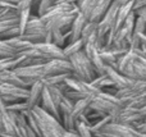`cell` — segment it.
I'll use <instances>...</instances> for the list:
<instances>
[{
    "label": "cell",
    "mask_w": 146,
    "mask_h": 137,
    "mask_svg": "<svg viewBox=\"0 0 146 137\" xmlns=\"http://www.w3.org/2000/svg\"><path fill=\"white\" fill-rule=\"evenodd\" d=\"M83 48H85V44L82 42V40H78V41H74V42L67 44L63 48V53L66 55V58L68 59L69 56L74 55V54L80 53L81 50H83Z\"/></svg>",
    "instance_id": "cell-14"
},
{
    "label": "cell",
    "mask_w": 146,
    "mask_h": 137,
    "mask_svg": "<svg viewBox=\"0 0 146 137\" xmlns=\"http://www.w3.org/2000/svg\"><path fill=\"white\" fill-rule=\"evenodd\" d=\"M58 3V0H38V7H37V15L42 17L45 15L54 5Z\"/></svg>",
    "instance_id": "cell-18"
},
{
    "label": "cell",
    "mask_w": 146,
    "mask_h": 137,
    "mask_svg": "<svg viewBox=\"0 0 146 137\" xmlns=\"http://www.w3.org/2000/svg\"><path fill=\"white\" fill-rule=\"evenodd\" d=\"M78 13L80 9L77 4L56 3L45 15L40 18L46 24L48 31H60L62 33H67L71 31L73 21Z\"/></svg>",
    "instance_id": "cell-1"
},
{
    "label": "cell",
    "mask_w": 146,
    "mask_h": 137,
    "mask_svg": "<svg viewBox=\"0 0 146 137\" xmlns=\"http://www.w3.org/2000/svg\"><path fill=\"white\" fill-rule=\"evenodd\" d=\"M8 44H9L18 54L23 53V51H26V50L32 48V44L28 42V41L22 40L21 37H15V38H12V40H8Z\"/></svg>",
    "instance_id": "cell-15"
},
{
    "label": "cell",
    "mask_w": 146,
    "mask_h": 137,
    "mask_svg": "<svg viewBox=\"0 0 146 137\" xmlns=\"http://www.w3.org/2000/svg\"><path fill=\"white\" fill-rule=\"evenodd\" d=\"M141 49L144 51H146V33L141 36Z\"/></svg>",
    "instance_id": "cell-25"
},
{
    "label": "cell",
    "mask_w": 146,
    "mask_h": 137,
    "mask_svg": "<svg viewBox=\"0 0 146 137\" xmlns=\"http://www.w3.org/2000/svg\"><path fill=\"white\" fill-rule=\"evenodd\" d=\"M0 82L1 83H8V85H13V86H18V87H23V89H30V85L22 79L15 71H4L0 72Z\"/></svg>",
    "instance_id": "cell-11"
},
{
    "label": "cell",
    "mask_w": 146,
    "mask_h": 137,
    "mask_svg": "<svg viewBox=\"0 0 146 137\" xmlns=\"http://www.w3.org/2000/svg\"><path fill=\"white\" fill-rule=\"evenodd\" d=\"M63 137H80V135L77 133V131H66Z\"/></svg>",
    "instance_id": "cell-24"
},
{
    "label": "cell",
    "mask_w": 146,
    "mask_h": 137,
    "mask_svg": "<svg viewBox=\"0 0 146 137\" xmlns=\"http://www.w3.org/2000/svg\"><path fill=\"white\" fill-rule=\"evenodd\" d=\"M133 33H140V35H145V33H146V22L142 19L141 17H139V15L136 17Z\"/></svg>",
    "instance_id": "cell-23"
},
{
    "label": "cell",
    "mask_w": 146,
    "mask_h": 137,
    "mask_svg": "<svg viewBox=\"0 0 146 137\" xmlns=\"http://www.w3.org/2000/svg\"><path fill=\"white\" fill-rule=\"evenodd\" d=\"M0 97L7 105L19 101H26L28 97V89H23V87L0 82Z\"/></svg>",
    "instance_id": "cell-4"
},
{
    "label": "cell",
    "mask_w": 146,
    "mask_h": 137,
    "mask_svg": "<svg viewBox=\"0 0 146 137\" xmlns=\"http://www.w3.org/2000/svg\"><path fill=\"white\" fill-rule=\"evenodd\" d=\"M7 109L10 110V112H15V113H25V112H27V110H30L26 101H19V103H14V104L7 105Z\"/></svg>",
    "instance_id": "cell-22"
},
{
    "label": "cell",
    "mask_w": 146,
    "mask_h": 137,
    "mask_svg": "<svg viewBox=\"0 0 146 137\" xmlns=\"http://www.w3.org/2000/svg\"><path fill=\"white\" fill-rule=\"evenodd\" d=\"M68 60L72 66V73L74 78L91 83L98 77L95 67L92 66L91 60L87 58V55H86V53L83 50H81L80 53L74 54V55L69 56Z\"/></svg>",
    "instance_id": "cell-2"
},
{
    "label": "cell",
    "mask_w": 146,
    "mask_h": 137,
    "mask_svg": "<svg viewBox=\"0 0 146 137\" xmlns=\"http://www.w3.org/2000/svg\"><path fill=\"white\" fill-rule=\"evenodd\" d=\"M105 74L109 77V78L113 81L114 86H115L117 90H122V89H126L128 87L135 79H131L128 77L123 76L122 73H119L117 69H114L113 67H106V71H105Z\"/></svg>",
    "instance_id": "cell-9"
},
{
    "label": "cell",
    "mask_w": 146,
    "mask_h": 137,
    "mask_svg": "<svg viewBox=\"0 0 146 137\" xmlns=\"http://www.w3.org/2000/svg\"><path fill=\"white\" fill-rule=\"evenodd\" d=\"M46 77L56 76V74L72 73V66L68 59H54L44 63ZM45 77V78H46Z\"/></svg>",
    "instance_id": "cell-6"
},
{
    "label": "cell",
    "mask_w": 146,
    "mask_h": 137,
    "mask_svg": "<svg viewBox=\"0 0 146 137\" xmlns=\"http://www.w3.org/2000/svg\"><path fill=\"white\" fill-rule=\"evenodd\" d=\"M40 107L42 108L45 112H48L49 114L54 115L56 119H59L62 122V118H60V112H59V107L56 105V103L54 101V99L51 97L50 92L49 90L44 89V92H42V97H41V103H40Z\"/></svg>",
    "instance_id": "cell-8"
},
{
    "label": "cell",
    "mask_w": 146,
    "mask_h": 137,
    "mask_svg": "<svg viewBox=\"0 0 146 137\" xmlns=\"http://www.w3.org/2000/svg\"><path fill=\"white\" fill-rule=\"evenodd\" d=\"M117 1L119 3V5H124V4H127V3L132 1V0H117Z\"/></svg>",
    "instance_id": "cell-26"
},
{
    "label": "cell",
    "mask_w": 146,
    "mask_h": 137,
    "mask_svg": "<svg viewBox=\"0 0 146 137\" xmlns=\"http://www.w3.org/2000/svg\"><path fill=\"white\" fill-rule=\"evenodd\" d=\"M32 48L38 53L40 58L44 62L54 60V59H67L63 53V49L54 45L53 42H40L33 44Z\"/></svg>",
    "instance_id": "cell-5"
},
{
    "label": "cell",
    "mask_w": 146,
    "mask_h": 137,
    "mask_svg": "<svg viewBox=\"0 0 146 137\" xmlns=\"http://www.w3.org/2000/svg\"><path fill=\"white\" fill-rule=\"evenodd\" d=\"M76 131L80 135V137H94V133L91 132V126L80 122V120L76 122Z\"/></svg>",
    "instance_id": "cell-19"
},
{
    "label": "cell",
    "mask_w": 146,
    "mask_h": 137,
    "mask_svg": "<svg viewBox=\"0 0 146 137\" xmlns=\"http://www.w3.org/2000/svg\"><path fill=\"white\" fill-rule=\"evenodd\" d=\"M18 67V63L15 58L12 59H0V72L4 71H14Z\"/></svg>",
    "instance_id": "cell-21"
},
{
    "label": "cell",
    "mask_w": 146,
    "mask_h": 137,
    "mask_svg": "<svg viewBox=\"0 0 146 137\" xmlns=\"http://www.w3.org/2000/svg\"><path fill=\"white\" fill-rule=\"evenodd\" d=\"M31 18V9H26V10H21L18 12V21H19V30H21V35L25 31L26 26H27L28 21Z\"/></svg>",
    "instance_id": "cell-20"
},
{
    "label": "cell",
    "mask_w": 146,
    "mask_h": 137,
    "mask_svg": "<svg viewBox=\"0 0 146 137\" xmlns=\"http://www.w3.org/2000/svg\"><path fill=\"white\" fill-rule=\"evenodd\" d=\"M48 33H49V31L46 28V24L41 21V18L38 15L31 14L30 21H28L25 31L22 32V35L19 37L33 45V44L45 42L46 37H48Z\"/></svg>",
    "instance_id": "cell-3"
},
{
    "label": "cell",
    "mask_w": 146,
    "mask_h": 137,
    "mask_svg": "<svg viewBox=\"0 0 146 137\" xmlns=\"http://www.w3.org/2000/svg\"><path fill=\"white\" fill-rule=\"evenodd\" d=\"M113 1L114 0H99V1L96 3L95 8L92 9V12H91L90 17H88V22H94V23L100 22Z\"/></svg>",
    "instance_id": "cell-12"
},
{
    "label": "cell",
    "mask_w": 146,
    "mask_h": 137,
    "mask_svg": "<svg viewBox=\"0 0 146 137\" xmlns=\"http://www.w3.org/2000/svg\"><path fill=\"white\" fill-rule=\"evenodd\" d=\"M73 73H64V74H56V76H50L42 79V83L45 86H59V85L66 83V81L72 77Z\"/></svg>",
    "instance_id": "cell-13"
},
{
    "label": "cell",
    "mask_w": 146,
    "mask_h": 137,
    "mask_svg": "<svg viewBox=\"0 0 146 137\" xmlns=\"http://www.w3.org/2000/svg\"><path fill=\"white\" fill-rule=\"evenodd\" d=\"M44 89H45V85L42 83V81H37L31 85V87L28 89V97H27V100H26L30 110H32L35 107L40 105Z\"/></svg>",
    "instance_id": "cell-7"
},
{
    "label": "cell",
    "mask_w": 146,
    "mask_h": 137,
    "mask_svg": "<svg viewBox=\"0 0 146 137\" xmlns=\"http://www.w3.org/2000/svg\"><path fill=\"white\" fill-rule=\"evenodd\" d=\"M87 22H88L87 18H86L81 12L78 13L77 17H76L74 21H73V24L71 27V31H69V33H71V36H69V42H74V41L81 40L82 31H83V28H85V26L87 24Z\"/></svg>",
    "instance_id": "cell-10"
},
{
    "label": "cell",
    "mask_w": 146,
    "mask_h": 137,
    "mask_svg": "<svg viewBox=\"0 0 146 137\" xmlns=\"http://www.w3.org/2000/svg\"><path fill=\"white\" fill-rule=\"evenodd\" d=\"M17 55L18 53L8 44V41L0 40V59H12Z\"/></svg>",
    "instance_id": "cell-16"
},
{
    "label": "cell",
    "mask_w": 146,
    "mask_h": 137,
    "mask_svg": "<svg viewBox=\"0 0 146 137\" xmlns=\"http://www.w3.org/2000/svg\"><path fill=\"white\" fill-rule=\"evenodd\" d=\"M14 27H19V21H18V17L0 21V37H1L5 32H8L9 30H12V28H14Z\"/></svg>",
    "instance_id": "cell-17"
}]
</instances>
